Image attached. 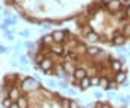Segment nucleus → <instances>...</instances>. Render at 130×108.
Here are the masks:
<instances>
[{"instance_id": "1", "label": "nucleus", "mask_w": 130, "mask_h": 108, "mask_svg": "<svg viewBox=\"0 0 130 108\" xmlns=\"http://www.w3.org/2000/svg\"><path fill=\"white\" fill-rule=\"evenodd\" d=\"M21 87H22V90H25V92H34V90H37V89L40 87V83H39L36 79L28 77V79H25L24 82H22Z\"/></svg>"}, {"instance_id": "2", "label": "nucleus", "mask_w": 130, "mask_h": 108, "mask_svg": "<svg viewBox=\"0 0 130 108\" xmlns=\"http://www.w3.org/2000/svg\"><path fill=\"white\" fill-rule=\"evenodd\" d=\"M52 68H53V61H52V59L49 58V56L41 58V61H40V70H43L44 73H49Z\"/></svg>"}, {"instance_id": "3", "label": "nucleus", "mask_w": 130, "mask_h": 108, "mask_svg": "<svg viewBox=\"0 0 130 108\" xmlns=\"http://www.w3.org/2000/svg\"><path fill=\"white\" fill-rule=\"evenodd\" d=\"M52 36H53V42L62 44L65 42V37H67V31H64V30H55V31H52Z\"/></svg>"}, {"instance_id": "4", "label": "nucleus", "mask_w": 130, "mask_h": 108, "mask_svg": "<svg viewBox=\"0 0 130 108\" xmlns=\"http://www.w3.org/2000/svg\"><path fill=\"white\" fill-rule=\"evenodd\" d=\"M106 8H108L109 12H118L121 9V2L120 0H109L106 3Z\"/></svg>"}, {"instance_id": "5", "label": "nucleus", "mask_w": 130, "mask_h": 108, "mask_svg": "<svg viewBox=\"0 0 130 108\" xmlns=\"http://www.w3.org/2000/svg\"><path fill=\"white\" fill-rule=\"evenodd\" d=\"M124 43H126V37H124L123 33L121 34H115V36L112 37V40H111V44H112V46H118V48L123 46Z\"/></svg>"}, {"instance_id": "6", "label": "nucleus", "mask_w": 130, "mask_h": 108, "mask_svg": "<svg viewBox=\"0 0 130 108\" xmlns=\"http://www.w3.org/2000/svg\"><path fill=\"white\" fill-rule=\"evenodd\" d=\"M73 77H74V80L80 82V80H83L84 77H87V71H86L84 68H75L74 73H73Z\"/></svg>"}, {"instance_id": "7", "label": "nucleus", "mask_w": 130, "mask_h": 108, "mask_svg": "<svg viewBox=\"0 0 130 108\" xmlns=\"http://www.w3.org/2000/svg\"><path fill=\"white\" fill-rule=\"evenodd\" d=\"M127 80V73H126V70L124 71H118V73H115V75H114V82L117 84H123L124 82Z\"/></svg>"}, {"instance_id": "8", "label": "nucleus", "mask_w": 130, "mask_h": 108, "mask_svg": "<svg viewBox=\"0 0 130 108\" xmlns=\"http://www.w3.org/2000/svg\"><path fill=\"white\" fill-rule=\"evenodd\" d=\"M124 64H123L120 59H111V62H109V68L112 70L114 73H118V71H121Z\"/></svg>"}, {"instance_id": "9", "label": "nucleus", "mask_w": 130, "mask_h": 108, "mask_svg": "<svg viewBox=\"0 0 130 108\" xmlns=\"http://www.w3.org/2000/svg\"><path fill=\"white\" fill-rule=\"evenodd\" d=\"M50 52H53L55 55L62 56V53H64V48H62V44H61V43H53V44L50 46Z\"/></svg>"}, {"instance_id": "10", "label": "nucleus", "mask_w": 130, "mask_h": 108, "mask_svg": "<svg viewBox=\"0 0 130 108\" xmlns=\"http://www.w3.org/2000/svg\"><path fill=\"white\" fill-rule=\"evenodd\" d=\"M80 89L81 90H86V89H89V87H92V82H90V77L87 75V77H84L83 80H80Z\"/></svg>"}, {"instance_id": "11", "label": "nucleus", "mask_w": 130, "mask_h": 108, "mask_svg": "<svg viewBox=\"0 0 130 108\" xmlns=\"http://www.w3.org/2000/svg\"><path fill=\"white\" fill-rule=\"evenodd\" d=\"M74 52L77 55H83V53H87V46L84 43H77V46L74 48Z\"/></svg>"}, {"instance_id": "12", "label": "nucleus", "mask_w": 130, "mask_h": 108, "mask_svg": "<svg viewBox=\"0 0 130 108\" xmlns=\"http://www.w3.org/2000/svg\"><path fill=\"white\" fill-rule=\"evenodd\" d=\"M19 96H21V95H19L18 87H15V86H13V87L9 90V98H10L12 101H18V98H19Z\"/></svg>"}, {"instance_id": "13", "label": "nucleus", "mask_w": 130, "mask_h": 108, "mask_svg": "<svg viewBox=\"0 0 130 108\" xmlns=\"http://www.w3.org/2000/svg\"><path fill=\"white\" fill-rule=\"evenodd\" d=\"M86 39H87V42H90V43H96L98 40H101V39H99V36H98L95 31L87 33V34H86Z\"/></svg>"}, {"instance_id": "14", "label": "nucleus", "mask_w": 130, "mask_h": 108, "mask_svg": "<svg viewBox=\"0 0 130 108\" xmlns=\"http://www.w3.org/2000/svg\"><path fill=\"white\" fill-rule=\"evenodd\" d=\"M101 50L102 49H99L96 46H89V48H87V55H89V56H98V55L101 53Z\"/></svg>"}, {"instance_id": "15", "label": "nucleus", "mask_w": 130, "mask_h": 108, "mask_svg": "<svg viewBox=\"0 0 130 108\" xmlns=\"http://www.w3.org/2000/svg\"><path fill=\"white\" fill-rule=\"evenodd\" d=\"M18 105H19V108H28V99L25 98L24 95H21L19 98H18Z\"/></svg>"}, {"instance_id": "16", "label": "nucleus", "mask_w": 130, "mask_h": 108, "mask_svg": "<svg viewBox=\"0 0 130 108\" xmlns=\"http://www.w3.org/2000/svg\"><path fill=\"white\" fill-rule=\"evenodd\" d=\"M41 43H43V44H53V36H52V34H46V36H43V37H41V40H40Z\"/></svg>"}, {"instance_id": "17", "label": "nucleus", "mask_w": 130, "mask_h": 108, "mask_svg": "<svg viewBox=\"0 0 130 108\" xmlns=\"http://www.w3.org/2000/svg\"><path fill=\"white\" fill-rule=\"evenodd\" d=\"M108 83H109V80L106 79V75H102V77H101V82H99V87L105 89L106 86H108Z\"/></svg>"}, {"instance_id": "18", "label": "nucleus", "mask_w": 130, "mask_h": 108, "mask_svg": "<svg viewBox=\"0 0 130 108\" xmlns=\"http://www.w3.org/2000/svg\"><path fill=\"white\" fill-rule=\"evenodd\" d=\"M71 105V99H68V98H62L61 99V107L62 108H70Z\"/></svg>"}, {"instance_id": "19", "label": "nucleus", "mask_w": 130, "mask_h": 108, "mask_svg": "<svg viewBox=\"0 0 130 108\" xmlns=\"http://www.w3.org/2000/svg\"><path fill=\"white\" fill-rule=\"evenodd\" d=\"M90 82H92V86H99L101 77H99V75H92V77H90Z\"/></svg>"}, {"instance_id": "20", "label": "nucleus", "mask_w": 130, "mask_h": 108, "mask_svg": "<svg viewBox=\"0 0 130 108\" xmlns=\"http://www.w3.org/2000/svg\"><path fill=\"white\" fill-rule=\"evenodd\" d=\"M13 102H12V99L10 98H6V99L2 101V105H3V108H10V105H12Z\"/></svg>"}, {"instance_id": "21", "label": "nucleus", "mask_w": 130, "mask_h": 108, "mask_svg": "<svg viewBox=\"0 0 130 108\" xmlns=\"http://www.w3.org/2000/svg\"><path fill=\"white\" fill-rule=\"evenodd\" d=\"M123 34H124V37H126V39L130 37V22L124 25V28H123Z\"/></svg>"}, {"instance_id": "22", "label": "nucleus", "mask_w": 130, "mask_h": 108, "mask_svg": "<svg viewBox=\"0 0 130 108\" xmlns=\"http://www.w3.org/2000/svg\"><path fill=\"white\" fill-rule=\"evenodd\" d=\"M111 89H112V90H115V89H117V83H115V82H109V83H108V86L105 87V90H111Z\"/></svg>"}, {"instance_id": "23", "label": "nucleus", "mask_w": 130, "mask_h": 108, "mask_svg": "<svg viewBox=\"0 0 130 108\" xmlns=\"http://www.w3.org/2000/svg\"><path fill=\"white\" fill-rule=\"evenodd\" d=\"M58 86H61L62 89H68V82L67 80H61V82H58Z\"/></svg>"}, {"instance_id": "24", "label": "nucleus", "mask_w": 130, "mask_h": 108, "mask_svg": "<svg viewBox=\"0 0 130 108\" xmlns=\"http://www.w3.org/2000/svg\"><path fill=\"white\" fill-rule=\"evenodd\" d=\"M47 86L52 87V89H55V87L58 86V82H55V80H47Z\"/></svg>"}, {"instance_id": "25", "label": "nucleus", "mask_w": 130, "mask_h": 108, "mask_svg": "<svg viewBox=\"0 0 130 108\" xmlns=\"http://www.w3.org/2000/svg\"><path fill=\"white\" fill-rule=\"evenodd\" d=\"M96 108H111V105L108 102H104V104H96Z\"/></svg>"}, {"instance_id": "26", "label": "nucleus", "mask_w": 130, "mask_h": 108, "mask_svg": "<svg viewBox=\"0 0 130 108\" xmlns=\"http://www.w3.org/2000/svg\"><path fill=\"white\" fill-rule=\"evenodd\" d=\"M5 37H6L8 40H13V34L10 33V31H5Z\"/></svg>"}, {"instance_id": "27", "label": "nucleus", "mask_w": 130, "mask_h": 108, "mask_svg": "<svg viewBox=\"0 0 130 108\" xmlns=\"http://www.w3.org/2000/svg\"><path fill=\"white\" fill-rule=\"evenodd\" d=\"M10 48H5V46H0V53H9Z\"/></svg>"}, {"instance_id": "28", "label": "nucleus", "mask_w": 130, "mask_h": 108, "mask_svg": "<svg viewBox=\"0 0 130 108\" xmlns=\"http://www.w3.org/2000/svg\"><path fill=\"white\" fill-rule=\"evenodd\" d=\"M19 61H21V64H22V65L28 64V59H27V56H21V58H19Z\"/></svg>"}, {"instance_id": "29", "label": "nucleus", "mask_w": 130, "mask_h": 108, "mask_svg": "<svg viewBox=\"0 0 130 108\" xmlns=\"http://www.w3.org/2000/svg\"><path fill=\"white\" fill-rule=\"evenodd\" d=\"M93 96H95V98H96V99H101V98H102V92H95V93H93Z\"/></svg>"}, {"instance_id": "30", "label": "nucleus", "mask_w": 130, "mask_h": 108, "mask_svg": "<svg viewBox=\"0 0 130 108\" xmlns=\"http://www.w3.org/2000/svg\"><path fill=\"white\" fill-rule=\"evenodd\" d=\"M70 108H80V105H78L75 101H71V105H70Z\"/></svg>"}, {"instance_id": "31", "label": "nucleus", "mask_w": 130, "mask_h": 108, "mask_svg": "<svg viewBox=\"0 0 130 108\" xmlns=\"http://www.w3.org/2000/svg\"><path fill=\"white\" fill-rule=\"evenodd\" d=\"M65 90H67V93H70V95H75V93H77L74 89H70V87H68V89H65Z\"/></svg>"}, {"instance_id": "32", "label": "nucleus", "mask_w": 130, "mask_h": 108, "mask_svg": "<svg viewBox=\"0 0 130 108\" xmlns=\"http://www.w3.org/2000/svg\"><path fill=\"white\" fill-rule=\"evenodd\" d=\"M126 15H127V17L130 18V5L127 6V9H126Z\"/></svg>"}, {"instance_id": "33", "label": "nucleus", "mask_w": 130, "mask_h": 108, "mask_svg": "<svg viewBox=\"0 0 130 108\" xmlns=\"http://www.w3.org/2000/svg\"><path fill=\"white\" fill-rule=\"evenodd\" d=\"M121 86H123V87H129V86H130V83L127 82V80H126V82H124V83H123Z\"/></svg>"}, {"instance_id": "34", "label": "nucleus", "mask_w": 130, "mask_h": 108, "mask_svg": "<svg viewBox=\"0 0 130 108\" xmlns=\"http://www.w3.org/2000/svg\"><path fill=\"white\" fill-rule=\"evenodd\" d=\"M10 108H19V105H18V102H15V104H12V105H10Z\"/></svg>"}, {"instance_id": "35", "label": "nucleus", "mask_w": 130, "mask_h": 108, "mask_svg": "<svg viewBox=\"0 0 130 108\" xmlns=\"http://www.w3.org/2000/svg\"><path fill=\"white\" fill-rule=\"evenodd\" d=\"M28 34H30V33H28V31H22V33H21V36H24V37H27Z\"/></svg>"}, {"instance_id": "36", "label": "nucleus", "mask_w": 130, "mask_h": 108, "mask_svg": "<svg viewBox=\"0 0 130 108\" xmlns=\"http://www.w3.org/2000/svg\"><path fill=\"white\" fill-rule=\"evenodd\" d=\"M127 55H129V56H130V49H129V53H127Z\"/></svg>"}, {"instance_id": "37", "label": "nucleus", "mask_w": 130, "mask_h": 108, "mask_svg": "<svg viewBox=\"0 0 130 108\" xmlns=\"http://www.w3.org/2000/svg\"><path fill=\"white\" fill-rule=\"evenodd\" d=\"M80 108H84V107H80Z\"/></svg>"}]
</instances>
